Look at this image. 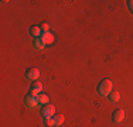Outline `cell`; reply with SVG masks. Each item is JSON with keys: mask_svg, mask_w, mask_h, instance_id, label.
Here are the masks:
<instances>
[{"mask_svg": "<svg viewBox=\"0 0 133 127\" xmlns=\"http://www.w3.org/2000/svg\"><path fill=\"white\" fill-rule=\"evenodd\" d=\"M112 88H113V83L110 79H102L98 85V93L101 96H109V93L113 90Z\"/></svg>", "mask_w": 133, "mask_h": 127, "instance_id": "cell-1", "label": "cell"}, {"mask_svg": "<svg viewBox=\"0 0 133 127\" xmlns=\"http://www.w3.org/2000/svg\"><path fill=\"white\" fill-rule=\"evenodd\" d=\"M24 104L28 107V109H33V107H37L40 104L38 102V95H33V93H28L26 97H24Z\"/></svg>", "mask_w": 133, "mask_h": 127, "instance_id": "cell-2", "label": "cell"}, {"mask_svg": "<svg viewBox=\"0 0 133 127\" xmlns=\"http://www.w3.org/2000/svg\"><path fill=\"white\" fill-rule=\"evenodd\" d=\"M41 117L43 119H51V117L55 114V107L52 106V104H44L43 109H41Z\"/></svg>", "mask_w": 133, "mask_h": 127, "instance_id": "cell-3", "label": "cell"}, {"mask_svg": "<svg viewBox=\"0 0 133 127\" xmlns=\"http://www.w3.org/2000/svg\"><path fill=\"white\" fill-rule=\"evenodd\" d=\"M26 78L28 81H37L40 78V71L37 68H28L26 71Z\"/></svg>", "mask_w": 133, "mask_h": 127, "instance_id": "cell-4", "label": "cell"}, {"mask_svg": "<svg viewBox=\"0 0 133 127\" xmlns=\"http://www.w3.org/2000/svg\"><path fill=\"white\" fill-rule=\"evenodd\" d=\"M112 120L115 123H122L125 120V110L123 109H116L115 112L112 113Z\"/></svg>", "mask_w": 133, "mask_h": 127, "instance_id": "cell-5", "label": "cell"}, {"mask_svg": "<svg viewBox=\"0 0 133 127\" xmlns=\"http://www.w3.org/2000/svg\"><path fill=\"white\" fill-rule=\"evenodd\" d=\"M41 92H43V85L40 83V82H33L30 86V93L33 95H40Z\"/></svg>", "mask_w": 133, "mask_h": 127, "instance_id": "cell-6", "label": "cell"}, {"mask_svg": "<svg viewBox=\"0 0 133 127\" xmlns=\"http://www.w3.org/2000/svg\"><path fill=\"white\" fill-rule=\"evenodd\" d=\"M40 38L43 40V43L45 44V45L47 44H52L54 43V34L51 33V31H48V33H43Z\"/></svg>", "mask_w": 133, "mask_h": 127, "instance_id": "cell-7", "label": "cell"}, {"mask_svg": "<svg viewBox=\"0 0 133 127\" xmlns=\"http://www.w3.org/2000/svg\"><path fill=\"white\" fill-rule=\"evenodd\" d=\"M28 33H30V36L34 37V38H38V37H41V34H43L40 25H31V27L28 28Z\"/></svg>", "mask_w": 133, "mask_h": 127, "instance_id": "cell-8", "label": "cell"}, {"mask_svg": "<svg viewBox=\"0 0 133 127\" xmlns=\"http://www.w3.org/2000/svg\"><path fill=\"white\" fill-rule=\"evenodd\" d=\"M33 45H34V48H36L37 51H41V50H44V48H45V44L43 43V40H41L40 37H38V38H34Z\"/></svg>", "mask_w": 133, "mask_h": 127, "instance_id": "cell-9", "label": "cell"}, {"mask_svg": "<svg viewBox=\"0 0 133 127\" xmlns=\"http://www.w3.org/2000/svg\"><path fill=\"white\" fill-rule=\"evenodd\" d=\"M52 122H54V127H59L64 123V116H62V114H54Z\"/></svg>", "mask_w": 133, "mask_h": 127, "instance_id": "cell-10", "label": "cell"}, {"mask_svg": "<svg viewBox=\"0 0 133 127\" xmlns=\"http://www.w3.org/2000/svg\"><path fill=\"white\" fill-rule=\"evenodd\" d=\"M108 97H109L110 102H118V100L120 99V93H119L118 90H112V92L109 93V96H108Z\"/></svg>", "mask_w": 133, "mask_h": 127, "instance_id": "cell-11", "label": "cell"}, {"mask_svg": "<svg viewBox=\"0 0 133 127\" xmlns=\"http://www.w3.org/2000/svg\"><path fill=\"white\" fill-rule=\"evenodd\" d=\"M38 102H40V104H48L50 103V97L47 96L45 93H40L38 95Z\"/></svg>", "mask_w": 133, "mask_h": 127, "instance_id": "cell-12", "label": "cell"}, {"mask_svg": "<svg viewBox=\"0 0 133 127\" xmlns=\"http://www.w3.org/2000/svg\"><path fill=\"white\" fill-rule=\"evenodd\" d=\"M40 28H41V33H48L50 31V24L48 23H41Z\"/></svg>", "mask_w": 133, "mask_h": 127, "instance_id": "cell-13", "label": "cell"}, {"mask_svg": "<svg viewBox=\"0 0 133 127\" xmlns=\"http://www.w3.org/2000/svg\"><path fill=\"white\" fill-rule=\"evenodd\" d=\"M43 120H44V124H45V127H54L52 117H51V119H43Z\"/></svg>", "mask_w": 133, "mask_h": 127, "instance_id": "cell-14", "label": "cell"}, {"mask_svg": "<svg viewBox=\"0 0 133 127\" xmlns=\"http://www.w3.org/2000/svg\"><path fill=\"white\" fill-rule=\"evenodd\" d=\"M128 7H129V10L133 13V0H129L128 2Z\"/></svg>", "mask_w": 133, "mask_h": 127, "instance_id": "cell-15", "label": "cell"}]
</instances>
